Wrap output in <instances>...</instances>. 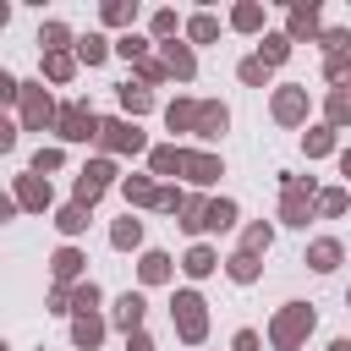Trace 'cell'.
<instances>
[{"mask_svg":"<svg viewBox=\"0 0 351 351\" xmlns=\"http://www.w3.org/2000/svg\"><path fill=\"white\" fill-rule=\"evenodd\" d=\"M82 225H88L82 208H66V214H60V230H82Z\"/></svg>","mask_w":351,"mask_h":351,"instance_id":"cell-19","label":"cell"},{"mask_svg":"<svg viewBox=\"0 0 351 351\" xmlns=\"http://www.w3.org/2000/svg\"><path fill=\"white\" fill-rule=\"evenodd\" d=\"M258 247H269V230H263V225H252V230H247V252H258Z\"/></svg>","mask_w":351,"mask_h":351,"instance_id":"cell-22","label":"cell"},{"mask_svg":"<svg viewBox=\"0 0 351 351\" xmlns=\"http://www.w3.org/2000/svg\"><path fill=\"white\" fill-rule=\"evenodd\" d=\"M230 274H236V280H252V274H258L252 252H236V258H230Z\"/></svg>","mask_w":351,"mask_h":351,"instance_id":"cell-13","label":"cell"},{"mask_svg":"<svg viewBox=\"0 0 351 351\" xmlns=\"http://www.w3.org/2000/svg\"><path fill=\"white\" fill-rule=\"evenodd\" d=\"M340 165H346V176H351V154H346V159H340Z\"/></svg>","mask_w":351,"mask_h":351,"instance_id":"cell-29","label":"cell"},{"mask_svg":"<svg viewBox=\"0 0 351 351\" xmlns=\"http://www.w3.org/2000/svg\"><path fill=\"white\" fill-rule=\"evenodd\" d=\"M274 115H280V121H296V115H302V93H296V88L280 93V99H274Z\"/></svg>","mask_w":351,"mask_h":351,"instance_id":"cell-5","label":"cell"},{"mask_svg":"<svg viewBox=\"0 0 351 351\" xmlns=\"http://www.w3.org/2000/svg\"><path fill=\"white\" fill-rule=\"evenodd\" d=\"M77 340H82V346H93V340H99V324H93V318H82V324H77Z\"/></svg>","mask_w":351,"mask_h":351,"instance_id":"cell-23","label":"cell"},{"mask_svg":"<svg viewBox=\"0 0 351 351\" xmlns=\"http://www.w3.org/2000/svg\"><path fill=\"white\" fill-rule=\"evenodd\" d=\"M104 132H110V143H115V148H143V137H137L132 126H121V121H110Z\"/></svg>","mask_w":351,"mask_h":351,"instance_id":"cell-6","label":"cell"},{"mask_svg":"<svg viewBox=\"0 0 351 351\" xmlns=\"http://www.w3.org/2000/svg\"><path fill=\"white\" fill-rule=\"evenodd\" d=\"M82 55L88 60H104V38H82Z\"/></svg>","mask_w":351,"mask_h":351,"instance_id":"cell-25","label":"cell"},{"mask_svg":"<svg viewBox=\"0 0 351 351\" xmlns=\"http://www.w3.org/2000/svg\"><path fill=\"white\" fill-rule=\"evenodd\" d=\"M121 324H126V329L143 324V302H137V296H121Z\"/></svg>","mask_w":351,"mask_h":351,"instance_id":"cell-11","label":"cell"},{"mask_svg":"<svg viewBox=\"0 0 351 351\" xmlns=\"http://www.w3.org/2000/svg\"><path fill=\"white\" fill-rule=\"evenodd\" d=\"M192 38H214V16H197L192 22Z\"/></svg>","mask_w":351,"mask_h":351,"instance_id":"cell-24","label":"cell"},{"mask_svg":"<svg viewBox=\"0 0 351 351\" xmlns=\"http://www.w3.org/2000/svg\"><path fill=\"white\" fill-rule=\"evenodd\" d=\"M121 99H126V110H148V93L143 88H121Z\"/></svg>","mask_w":351,"mask_h":351,"instance_id":"cell-18","label":"cell"},{"mask_svg":"<svg viewBox=\"0 0 351 351\" xmlns=\"http://www.w3.org/2000/svg\"><path fill=\"white\" fill-rule=\"evenodd\" d=\"M263 60H285V38H263Z\"/></svg>","mask_w":351,"mask_h":351,"instance_id":"cell-21","label":"cell"},{"mask_svg":"<svg viewBox=\"0 0 351 351\" xmlns=\"http://www.w3.org/2000/svg\"><path fill=\"white\" fill-rule=\"evenodd\" d=\"M104 181H110V165H93V170H82V181H77V197H82V203H93V197L104 192Z\"/></svg>","mask_w":351,"mask_h":351,"instance_id":"cell-3","label":"cell"},{"mask_svg":"<svg viewBox=\"0 0 351 351\" xmlns=\"http://www.w3.org/2000/svg\"><path fill=\"white\" fill-rule=\"evenodd\" d=\"M77 263H82V258H77V252H60V258H55V274H60V280H66V274H77Z\"/></svg>","mask_w":351,"mask_h":351,"instance_id":"cell-20","label":"cell"},{"mask_svg":"<svg viewBox=\"0 0 351 351\" xmlns=\"http://www.w3.org/2000/svg\"><path fill=\"white\" fill-rule=\"evenodd\" d=\"M346 208V192H324V214H340Z\"/></svg>","mask_w":351,"mask_h":351,"instance_id":"cell-26","label":"cell"},{"mask_svg":"<svg viewBox=\"0 0 351 351\" xmlns=\"http://www.w3.org/2000/svg\"><path fill=\"white\" fill-rule=\"evenodd\" d=\"M208 269H214V252L208 247H192L186 252V274H208Z\"/></svg>","mask_w":351,"mask_h":351,"instance_id":"cell-9","label":"cell"},{"mask_svg":"<svg viewBox=\"0 0 351 351\" xmlns=\"http://www.w3.org/2000/svg\"><path fill=\"white\" fill-rule=\"evenodd\" d=\"M313 22H318L313 11H291V33H313Z\"/></svg>","mask_w":351,"mask_h":351,"instance_id":"cell-16","label":"cell"},{"mask_svg":"<svg viewBox=\"0 0 351 351\" xmlns=\"http://www.w3.org/2000/svg\"><path fill=\"white\" fill-rule=\"evenodd\" d=\"M258 22H263L258 5H241V11H236V27H258Z\"/></svg>","mask_w":351,"mask_h":351,"instance_id":"cell-15","label":"cell"},{"mask_svg":"<svg viewBox=\"0 0 351 351\" xmlns=\"http://www.w3.org/2000/svg\"><path fill=\"white\" fill-rule=\"evenodd\" d=\"M176 318H181V335L186 340H203V302L186 291V296H176Z\"/></svg>","mask_w":351,"mask_h":351,"instance_id":"cell-2","label":"cell"},{"mask_svg":"<svg viewBox=\"0 0 351 351\" xmlns=\"http://www.w3.org/2000/svg\"><path fill=\"white\" fill-rule=\"evenodd\" d=\"M329 351H351V340H335V346H329Z\"/></svg>","mask_w":351,"mask_h":351,"instance_id":"cell-28","label":"cell"},{"mask_svg":"<svg viewBox=\"0 0 351 351\" xmlns=\"http://www.w3.org/2000/svg\"><path fill=\"white\" fill-rule=\"evenodd\" d=\"M60 132H66V137H93V115L77 104V110H66V115H60Z\"/></svg>","mask_w":351,"mask_h":351,"instance_id":"cell-4","label":"cell"},{"mask_svg":"<svg viewBox=\"0 0 351 351\" xmlns=\"http://www.w3.org/2000/svg\"><path fill=\"white\" fill-rule=\"evenodd\" d=\"M230 219H236V208H230V203H208V225H214V230H225Z\"/></svg>","mask_w":351,"mask_h":351,"instance_id":"cell-12","label":"cell"},{"mask_svg":"<svg viewBox=\"0 0 351 351\" xmlns=\"http://www.w3.org/2000/svg\"><path fill=\"white\" fill-rule=\"evenodd\" d=\"M165 66H170L176 77H192V55H186V49H176V44L165 49Z\"/></svg>","mask_w":351,"mask_h":351,"instance_id":"cell-8","label":"cell"},{"mask_svg":"<svg viewBox=\"0 0 351 351\" xmlns=\"http://www.w3.org/2000/svg\"><path fill=\"white\" fill-rule=\"evenodd\" d=\"M165 274H170V258H165V252H148V258H143V280L154 285V280H165Z\"/></svg>","mask_w":351,"mask_h":351,"instance_id":"cell-7","label":"cell"},{"mask_svg":"<svg viewBox=\"0 0 351 351\" xmlns=\"http://www.w3.org/2000/svg\"><path fill=\"white\" fill-rule=\"evenodd\" d=\"M335 258H340L335 241H318V247H313V269H335Z\"/></svg>","mask_w":351,"mask_h":351,"instance_id":"cell-10","label":"cell"},{"mask_svg":"<svg viewBox=\"0 0 351 351\" xmlns=\"http://www.w3.org/2000/svg\"><path fill=\"white\" fill-rule=\"evenodd\" d=\"M236 351H258V335H252V329H241V335H236Z\"/></svg>","mask_w":351,"mask_h":351,"instance_id":"cell-27","label":"cell"},{"mask_svg":"<svg viewBox=\"0 0 351 351\" xmlns=\"http://www.w3.org/2000/svg\"><path fill=\"white\" fill-rule=\"evenodd\" d=\"M137 236H143V230H137V219H121V225H115V247H132Z\"/></svg>","mask_w":351,"mask_h":351,"instance_id":"cell-14","label":"cell"},{"mask_svg":"<svg viewBox=\"0 0 351 351\" xmlns=\"http://www.w3.org/2000/svg\"><path fill=\"white\" fill-rule=\"evenodd\" d=\"M49 77H71V55L55 49V55H49Z\"/></svg>","mask_w":351,"mask_h":351,"instance_id":"cell-17","label":"cell"},{"mask_svg":"<svg viewBox=\"0 0 351 351\" xmlns=\"http://www.w3.org/2000/svg\"><path fill=\"white\" fill-rule=\"evenodd\" d=\"M307 329H313V313H307V307H291V313H280V324H274V346H285V351H291Z\"/></svg>","mask_w":351,"mask_h":351,"instance_id":"cell-1","label":"cell"}]
</instances>
